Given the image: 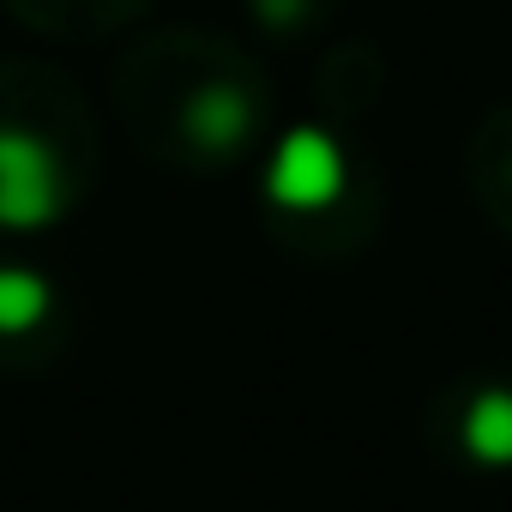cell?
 Segmentation results:
<instances>
[{
	"mask_svg": "<svg viewBox=\"0 0 512 512\" xmlns=\"http://www.w3.org/2000/svg\"><path fill=\"white\" fill-rule=\"evenodd\" d=\"M61 211V163L43 139L0 127V223L7 229H43Z\"/></svg>",
	"mask_w": 512,
	"mask_h": 512,
	"instance_id": "6da1fadb",
	"label": "cell"
},
{
	"mask_svg": "<svg viewBox=\"0 0 512 512\" xmlns=\"http://www.w3.org/2000/svg\"><path fill=\"white\" fill-rule=\"evenodd\" d=\"M266 187H272V199L290 205V211H320V205H332V199L344 193V151L332 145V133L296 127V133H284Z\"/></svg>",
	"mask_w": 512,
	"mask_h": 512,
	"instance_id": "7a4b0ae2",
	"label": "cell"
},
{
	"mask_svg": "<svg viewBox=\"0 0 512 512\" xmlns=\"http://www.w3.org/2000/svg\"><path fill=\"white\" fill-rule=\"evenodd\" d=\"M247 127H253V109H247V97H241L235 85H211V91H199L193 109H187V133H193L205 151H235V145L247 139Z\"/></svg>",
	"mask_w": 512,
	"mask_h": 512,
	"instance_id": "3957f363",
	"label": "cell"
},
{
	"mask_svg": "<svg viewBox=\"0 0 512 512\" xmlns=\"http://www.w3.org/2000/svg\"><path fill=\"white\" fill-rule=\"evenodd\" d=\"M464 446L488 464H506L512 458V392H482L470 422H464Z\"/></svg>",
	"mask_w": 512,
	"mask_h": 512,
	"instance_id": "277c9868",
	"label": "cell"
},
{
	"mask_svg": "<svg viewBox=\"0 0 512 512\" xmlns=\"http://www.w3.org/2000/svg\"><path fill=\"white\" fill-rule=\"evenodd\" d=\"M49 314V284L37 272H0V332H31Z\"/></svg>",
	"mask_w": 512,
	"mask_h": 512,
	"instance_id": "5b68a950",
	"label": "cell"
}]
</instances>
